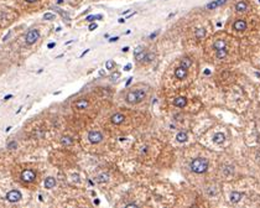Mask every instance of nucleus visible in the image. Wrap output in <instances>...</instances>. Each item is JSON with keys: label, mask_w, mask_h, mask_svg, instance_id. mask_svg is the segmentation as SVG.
I'll list each match as a JSON object with an SVG mask.
<instances>
[{"label": "nucleus", "mask_w": 260, "mask_h": 208, "mask_svg": "<svg viewBox=\"0 0 260 208\" xmlns=\"http://www.w3.org/2000/svg\"><path fill=\"white\" fill-rule=\"evenodd\" d=\"M94 19H102V16H100V15H98V16H94V15H91V16H88V18H87L88 21H93V20H94Z\"/></svg>", "instance_id": "27"}, {"label": "nucleus", "mask_w": 260, "mask_h": 208, "mask_svg": "<svg viewBox=\"0 0 260 208\" xmlns=\"http://www.w3.org/2000/svg\"><path fill=\"white\" fill-rule=\"evenodd\" d=\"M204 73H206V74H211V71H208V70H206V71H204Z\"/></svg>", "instance_id": "36"}, {"label": "nucleus", "mask_w": 260, "mask_h": 208, "mask_svg": "<svg viewBox=\"0 0 260 208\" xmlns=\"http://www.w3.org/2000/svg\"><path fill=\"white\" fill-rule=\"evenodd\" d=\"M105 67H107V70H112L113 67H114V62H113L112 60H108L107 63H105Z\"/></svg>", "instance_id": "25"}, {"label": "nucleus", "mask_w": 260, "mask_h": 208, "mask_svg": "<svg viewBox=\"0 0 260 208\" xmlns=\"http://www.w3.org/2000/svg\"><path fill=\"white\" fill-rule=\"evenodd\" d=\"M39 37H40V32L37 30H30L27 35H26V44L32 45L34 42H36L39 40Z\"/></svg>", "instance_id": "3"}, {"label": "nucleus", "mask_w": 260, "mask_h": 208, "mask_svg": "<svg viewBox=\"0 0 260 208\" xmlns=\"http://www.w3.org/2000/svg\"><path fill=\"white\" fill-rule=\"evenodd\" d=\"M247 9H248V4L245 1H238L235 4V10L238 13H244L247 11Z\"/></svg>", "instance_id": "14"}, {"label": "nucleus", "mask_w": 260, "mask_h": 208, "mask_svg": "<svg viewBox=\"0 0 260 208\" xmlns=\"http://www.w3.org/2000/svg\"><path fill=\"white\" fill-rule=\"evenodd\" d=\"M226 41L224 40H217L214 44H213V50L217 51V50H221V48H224L226 47Z\"/></svg>", "instance_id": "16"}, {"label": "nucleus", "mask_w": 260, "mask_h": 208, "mask_svg": "<svg viewBox=\"0 0 260 208\" xmlns=\"http://www.w3.org/2000/svg\"><path fill=\"white\" fill-rule=\"evenodd\" d=\"M62 143L66 144V145H70V144L73 143V140H72L71 138H63V140H62Z\"/></svg>", "instance_id": "26"}, {"label": "nucleus", "mask_w": 260, "mask_h": 208, "mask_svg": "<svg viewBox=\"0 0 260 208\" xmlns=\"http://www.w3.org/2000/svg\"><path fill=\"white\" fill-rule=\"evenodd\" d=\"M175 76L177 79H185L187 77V68L185 67H178V68L175 70Z\"/></svg>", "instance_id": "9"}, {"label": "nucleus", "mask_w": 260, "mask_h": 208, "mask_svg": "<svg viewBox=\"0 0 260 208\" xmlns=\"http://www.w3.org/2000/svg\"><path fill=\"white\" fill-rule=\"evenodd\" d=\"M224 140H226V135L223 133H221V131L216 133L214 136H213V143H216V144H222Z\"/></svg>", "instance_id": "12"}, {"label": "nucleus", "mask_w": 260, "mask_h": 208, "mask_svg": "<svg viewBox=\"0 0 260 208\" xmlns=\"http://www.w3.org/2000/svg\"><path fill=\"white\" fill-rule=\"evenodd\" d=\"M208 165H209V162H208L207 159L197 157L195 160H192L190 167H191V170L193 171L195 174H203V172H206V171H207Z\"/></svg>", "instance_id": "1"}, {"label": "nucleus", "mask_w": 260, "mask_h": 208, "mask_svg": "<svg viewBox=\"0 0 260 208\" xmlns=\"http://www.w3.org/2000/svg\"><path fill=\"white\" fill-rule=\"evenodd\" d=\"M56 185V180L53 177H47L45 180V188H53Z\"/></svg>", "instance_id": "18"}, {"label": "nucleus", "mask_w": 260, "mask_h": 208, "mask_svg": "<svg viewBox=\"0 0 260 208\" xmlns=\"http://www.w3.org/2000/svg\"><path fill=\"white\" fill-rule=\"evenodd\" d=\"M21 198H22V195H21V192L18 191V190L10 191V192H8V195H6V200L9 202H18Z\"/></svg>", "instance_id": "4"}, {"label": "nucleus", "mask_w": 260, "mask_h": 208, "mask_svg": "<svg viewBox=\"0 0 260 208\" xmlns=\"http://www.w3.org/2000/svg\"><path fill=\"white\" fill-rule=\"evenodd\" d=\"M145 53H146V52H145V48L143 46H138V47L134 50V57H135V60H138V61H143Z\"/></svg>", "instance_id": "7"}, {"label": "nucleus", "mask_w": 260, "mask_h": 208, "mask_svg": "<svg viewBox=\"0 0 260 208\" xmlns=\"http://www.w3.org/2000/svg\"><path fill=\"white\" fill-rule=\"evenodd\" d=\"M191 66H192V60L188 58V57H185V58L181 60V67H185V68L188 70Z\"/></svg>", "instance_id": "19"}, {"label": "nucleus", "mask_w": 260, "mask_h": 208, "mask_svg": "<svg viewBox=\"0 0 260 208\" xmlns=\"http://www.w3.org/2000/svg\"><path fill=\"white\" fill-rule=\"evenodd\" d=\"M259 1H260V0H259Z\"/></svg>", "instance_id": "40"}, {"label": "nucleus", "mask_w": 260, "mask_h": 208, "mask_svg": "<svg viewBox=\"0 0 260 208\" xmlns=\"http://www.w3.org/2000/svg\"><path fill=\"white\" fill-rule=\"evenodd\" d=\"M228 55V50L224 47V48H221V50H217L216 51V57L218 60H223L224 57Z\"/></svg>", "instance_id": "17"}, {"label": "nucleus", "mask_w": 260, "mask_h": 208, "mask_svg": "<svg viewBox=\"0 0 260 208\" xmlns=\"http://www.w3.org/2000/svg\"><path fill=\"white\" fill-rule=\"evenodd\" d=\"M88 139H89L91 143L98 144V143H100L103 140V135H102L100 131H91L89 134H88Z\"/></svg>", "instance_id": "5"}, {"label": "nucleus", "mask_w": 260, "mask_h": 208, "mask_svg": "<svg viewBox=\"0 0 260 208\" xmlns=\"http://www.w3.org/2000/svg\"><path fill=\"white\" fill-rule=\"evenodd\" d=\"M255 74H256V77H259V78H260V73H258V72H256Z\"/></svg>", "instance_id": "38"}, {"label": "nucleus", "mask_w": 260, "mask_h": 208, "mask_svg": "<svg viewBox=\"0 0 260 208\" xmlns=\"http://www.w3.org/2000/svg\"><path fill=\"white\" fill-rule=\"evenodd\" d=\"M53 19H55V15L51 13H46L44 15V20H53Z\"/></svg>", "instance_id": "24"}, {"label": "nucleus", "mask_w": 260, "mask_h": 208, "mask_svg": "<svg viewBox=\"0 0 260 208\" xmlns=\"http://www.w3.org/2000/svg\"><path fill=\"white\" fill-rule=\"evenodd\" d=\"M176 140L178 143H185L187 140V133L186 131H180L177 135H176Z\"/></svg>", "instance_id": "20"}, {"label": "nucleus", "mask_w": 260, "mask_h": 208, "mask_svg": "<svg viewBox=\"0 0 260 208\" xmlns=\"http://www.w3.org/2000/svg\"><path fill=\"white\" fill-rule=\"evenodd\" d=\"M131 79H133V78H129V79H128V82H126V86H129L130 83H131Z\"/></svg>", "instance_id": "35"}, {"label": "nucleus", "mask_w": 260, "mask_h": 208, "mask_svg": "<svg viewBox=\"0 0 260 208\" xmlns=\"http://www.w3.org/2000/svg\"><path fill=\"white\" fill-rule=\"evenodd\" d=\"M35 177H36V175L32 170H25L21 174V178L25 182H32L35 180Z\"/></svg>", "instance_id": "6"}, {"label": "nucleus", "mask_w": 260, "mask_h": 208, "mask_svg": "<svg viewBox=\"0 0 260 208\" xmlns=\"http://www.w3.org/2000/svg\"><path fill=\"white\" fill-rule=\"evenodd\" d=\"M124 115L122 113H115L114 115L110 118V120H112V123L113 124H115V125H119V124H122L123 122H124Z\"/></svg>", "instance_id": "11"}, {"label": "nucleus", "mask_w": 260, "mask_h": 208, "mask_svg": "<svg viewBox=\"0 0 260 208\" xmlns=\"http://www.w3.org/2000/svg\"><path fill=\"white\" fill-rule=\"evenodd\" d=\"M94 29H97V24H93L89 26V30H94Z\"/></svg>", "instance_id": "31"}, {"label": "nucleus", "mask_w": 260, "mask_h": 208, "mask_svg": "<svg viewBox=\"0 0 260 208\" xmlns=\"http://www.w3.org/2000/svg\"><path fill=\"white\" fill-rule=\"evenodd\" d=\"M146 97V93L143 89H136L133 92H129L126 94V102L129 104H135V103H140L141 100L145 99Z\"/></svg>", "instance_id": "2"}, {"label": "nucleus", "mask_w": 260, "mask_h": 208, "mask_svg": "<svg viewBox=\"0 0 260 208\" xmlns=\"http://www.w3.org/2000/svg\"><path fill=\"white\" fill-rule=\"evenodd\" d=\"M109 41H110V42H114V41H118V37H112V39L109 40Z\"/></svg>", "instance_id": "34"}, {"label": "nucleus", "mask_w": 260, "mask_h": 208, "mask_svg": "<svg viewBox=\"0 0 260 208\" xmlns=\"http://www.w3.org/2000/svg\"><path fill=\"white\" fill-rule=\"evenodd\" d=\"M11 97H13L11 94H9V96H6V97L4 98V100H9V99H10V98H11Z\"/></svg>", "instance_id": "33"}, {"label": "nucleus", "mask_w": 260, "mask_h": 208, "mask_svg": "<svg viewBox=\"0 0 260 208\" xmlns=\"http://www.w3.org/2000/svg\"><path fill=\"white\" fill-rule=\"evenodd\" d=\"M74 107H76L77 109H84V108H87V107H88V102H87L86 99H81V100L76 102Z\"/></svg>", "instance_id": "21"}, {"label": "nucleus", "mask_w": 260, "mask_h": 208, "mask_svg": "<svg viewBox=\"0 0 260 208\" xmlns=\"http://www.w3.org/2000/svg\"><path fill=\"white\" fill-rule=\"evenodd\" d=\"M26 1H29V3H31V1H35V0H26Z\"/></svg>", "instance_id": "39"}, {"label": "nucleus", "mask_w": 260, "mask_h": 208, "mask_svg": "<svg viewBox=\"0 0 260 208\" xmlns=\"http://www.w3.org/2000/svg\"><path fill=\"white\" fill-rule=\"evenodd\" d=\"M152 60H154V55L151 53V52H148V53H145L144 58H143V61H144V62H146V63H149V62H151Z\"/></svg>", "instance_id": "23"}, {"label": "nucleus", "mask_w": 260, "mask_h": 208, "mask_svg": "<svg viewBox=\"0 0 260 208\" xmlns=\"http://www.w3.org/2000/svg\"><path fill=\"white\" fill-rule=\"evenodd\" d=\"M226 1H227V0H216V1H212V3H209L207 5V9H209V10L212 9L213 10V9H216L218 6H221V5H223Z\"/></svg>", "instance_id": "15"}, {"label": "nucleus", "mask_w": 260, "mask_h": 208, "mask_svg": "<svg viewBox=\"0 0 260 208\" xmlns=\"http://www.w3.org/2000/svg\"><path fill=\"white\" fill-rule=\"evenodd\" d=\"M126 207L129 208V207H138V204L136 203H129V204H126Z\"/></svg>", "instance_id": "32"}, {"label": "nucleus", "mask_w": 260, "mask_h": 208, "mask_svg": "<svg viewBox=\"0 0 260 208\" xmlns=\"http://www.w3.org/2000/svg\"><path fill=\"white\" fill-rule=\"evenodd\" d=\"M123 51H124V52H126V51H129V47H124V48H123Z\"/></svg>", "instance_id": "37"}, {"label": "nucleus", "mask_w": 260, "mask_h": 208, "mask_svg": "<svg viewBox=\"0 0 260 208\" xmlns=\"http://www.w3.org/2000/svg\"><path fill=\"white\" fill-rule=\"evenodd\" d=\"M233 29L235 30V31H244V30H247V21H245V20H242V19L237 20V21L233 24Z\"/></svg>", "instance_id": "8"}, {"label": "nucleus", "mask_w": 260, "mask_h": 208, "mask_svg": "<svg viewBox=\"0 0 260 208\" xmlns=\"http://www.w3.org/2000/svg\"><path fill=\"white\" fill-rule=\"evenodd\" d=\"M174 104L176 107H178V108H183V107H186V104H187V99L185 97H178V98H176V99L174 100Z\"/></svg>", "instance_id": "13"}, {"label": "nucleus", "mask_w": 260, "mask_h": 208, "mask_svg": "<svg viewBox=\"0 0 260 208\" xmlns=\"http://www.w3.org/2000/svg\"><path fill=\"white\" fill-rule=\"evenodd\" d=\"M15 146H16V144H15L14 141H13V143H10V144L8 145V148H9V149H11V148H15Z\"/></svg>", "instance_id": "28"}, {"label": "nucleus", "mask_w": 260, "mask_h": 208, "mask_svg": "<svg viewBox=\"0 0 260 208\" xmlns=\"http://www.w3.org/2000/svg\"><path fill=\"white\" fill-rule=\"evenodd\" d=\"M55 46H56V44H55V42H51V44H48V45H47V47H48V48H52V47H55Z\"/></svg>", "instance_id": "29"}, {"label": "nucleus", "mask_w": 260, "mask_h": 208, "mask_svg": "<svg viewBox=\"0 0 260 208\" xmlns=\"http://www.w3.org/2000/svg\"><path fill=\"white\" fill-rule=\"evenodd\" d=\"M130 68H131V65L129 63V65H126V66H125V68H124V71H130Z\"/></svg>", "instance_id": "30"}, {"label": "nucleus", "mask_w": 260, "mask_h": 208, "mask_svg": "<svg viewBox=\"0 0 260 208\" xmlns=\"http://www.w3.org/2000/svg\"><path fill=\"white\" fill-rule=\"evenodd\" d=\"M242 198H243V195L240 193V192H237V191L232 192L230 196H229V201L232 202V203H238V202L242 201Z\"/></svg>", "instance_id": "10"}, {"label": "nucleus", "mask_w": 260, "mask_h": 208, "mask_svg": "<svg viewBox=\"0 0 260 208\" xmlns=\"http://www.w3.org/2000/svg\"><path fill=\"white\" fill-rule=\"evenodd\" d=\"M195 35H196V37H197V39L201 40L202 37H204L206 30H204V29H197V30H196V32H195Z\"/></svg>", "instance_id": "22"}]
</instances>
